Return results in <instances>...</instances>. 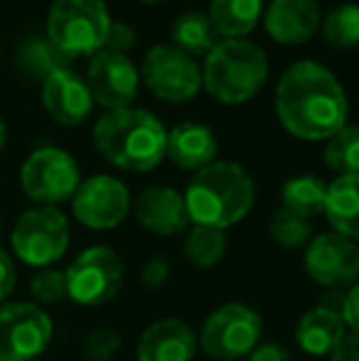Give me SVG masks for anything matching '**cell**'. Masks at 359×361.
I'll return each mask as SVG.
<instances>
[{
	"label": "cell",
	"instance_id": "6da1fadb",
	"mask_svg": "<svg viewBox=\"0 0 359 361\" xmlns=\"http://www.w3.org/2000/svg\"><path fill=\"white\" fill-rule=\"evenodd\" d=\"M276 116L300 140H330L347 126L350 101L335 74L320 62L300 59L281 74L276 86Z\"/></svg>",
	"mask_w": 359,
	"mask_h": 361
},
{
	"label": "cell",
	"instance_id": "7a4b0ae2",
	"mask_svg": "<svg viewBox=\"0 0 359 361\" xmlns=\"http://www.w3.org/2000/svg\"><path fill=\"white\" fill-rule=\"evenodd\" d=\"M94 145L118 170L150 172L163 162L168 130L145 109H118L104 114L94 126Z\"/></svg>",
	"mask_w": 359,
	"mask_h": 361
},
{
	"label": "cell",
	"instance_id": "3957f363",
	"mask_svg": "<svg viewBox=\"0 0 359 361\" xmlns=\"http://www.w3.org/2000/svg\"><path fill=\"white\" fill-rule=\"evenodd\" d=\"M256 187L251 175L236 162L214 160L205 170L195 172L185 192L190 224L226 231L251 212Z\"/></svg>",
	"mask_w": 359,
	"mask_h": 361
},
{
	"label": "cell",
	"instance_id": "277c9868",
	"mask_svg": "<svg viewBox=\"0 0 359 361\" xmlns=\"http://www.w3.org/2000/svg\"><path fill=\"white\" fill-rule=\"evenodd\" d=\"M269 79V59L249 39H219L205 57L202 86L214 101L239 106L251 101Z\"/></svg>",
	"mask_w": 359,
	"mask_h": 361
},
{
	"label": "cell",
	"instance_id": "5b68a950",
	"mask_svg": "<svg viewBox=\"0 0 359 361\" xmlns=\"http://www.w3.org/2000/svg\"><path fill=\"white\" fill-rule=\"evenodd\" d=\"M111 23L104 0H54L47 18V39L67 59L94 57L106 47Z\"/></svg>",
	"mask_w": 359,
	"mask_h": 361
},
{
	"label": "cell",
	"instance_id": "8992f818",
	"mask_svg": "<svg viewBox=\"0 0 359 361\" xmlns=\"http://www.w3.org/2000/svg\"><path fill=\"white\" fill-rule=\"evenodd\" d=\"M261 332L264 319L254 307L244 302H226L205 319L197 342L212 359L236 361L249 357L259 347Z\"/></svg>",
	"mask_w": 359,
	"mask_h": 361
},
{
	"label": "cell",
	"instance_id": "52a82bcc",
	"mask_svg": "<svg viewBox=\"0 0 359 361\" xmlns=\"http://www.w3.org/2000/svg\"><path fill=\"white\" fill-rule=\"evenodd\" d=\"M13 251L20 261L35 268H47L64 256L69 246L67 216L57 207H35L15 221Z\"/></svg>",
	"mask_w": 359,
	"mask_h": 361
},
{
	"label": "cell",
	"instance_id": "ba28073f",
	"mask_svg": "<svg viewBox=\"0 0 359 361\" xmlns=\"http://www.w3.org/2000/svg\"><path fill=\"white\" fill-rule=\"evenodd\" d=\"M140 79L168 104H187L202 91V67L173 44H153L140 64Z\"/></svg>",
	"mask_w": 359,
	"mask_h": 361
},
{
	"label": "cell",
	"instance_id": "9c48e42d",
	"mask_svg": "<svg viewBox=\"0 0 359 361\" xmlns=\"http://www.w3.org/2000/svg\"><path fill=\"white\" fill-rule=\"evenodd\" d=\"M25 195L42 207H54L67 202L82 185L79 165L69 152L59 147H39L25 160L20 172Z\"/></svg>",
	"mask_w": 359,
	"mask_h": 361
},
{
	"label": "cell",
	"instance_id": "30bf717a",
	"mask_svg": "<svg viewBox=\"0 0 359 361\" xmlns=\"http://www.w3.org/2000/svg\"><path fill=\"white\" fill-rule=\"evenodd\" d=\"M52 339V319L35 302L0 305V361H35Z\"/></svg>",
	"mask_w": 359,
	"mask_h": 361
},
{
	"label": "cell",
	"instance_id": "8fae6325",
	"mask_svg": "<svg viewBox=\"0 0 359 361\" xmlns=\"http://www.w3.org/2000/svg\"><path fill=\"white\" fill-rule=\"evenodd\" d=\"M64 273L69 298L87 307L109 302L123 286V261L114 248L106 246H94L79 253Z\"/></svg>",
	"mask_w": 359,
	"mask_h": 361
},
{
	"label": "cell",
	"instance_id": "7c38bea8",
	"mask_svg": "<svg viewBox=\"0 0 359 361\" xmlns=\"http://www.w3.org/2000/svg\"><path fill=\"white\" fill-rule=\"evenodd\" d=\"M74 216L94 231L116 228L130 209V192L111 175H94L72 197Z\"/></svg>",
	"mask_w": 359,
	"mask_h": 361
},
{
	"label": "cell",
	"instance_id": "4fadbf2b",
	"mask_svg": "<svg viewBox=\"0 0 359 361\" xmlns=\"http://www.w3.org/2000/svg\"><path fill=\"white\" fill-rule=\"evenodd\" d=\"M305 271L322 288H352L359 281V246L340 233H320L305 246Z\"/></svg>",
	"mask_w": 359,
	"mask_h": 361
},
{
	"label": "cell",
	"instance_id": "5bb4252c",
	"mask_svg": "<svg viewBox=\"0 0 359 361\" xmlns=\"http://www.w3.org/2000/svg\"><path fill=\"white\" fill-rule=\"evenodd\" d=\"M140 72L126 54L101 49L89 59L87 86L91 99L109 111L128 109L138 94Z\"/></svg>",
	"mask_w": 359,
	"mask_h": 361
},
{
	"label": "cell",
	"instance_id": "9a60e30c",
	"mask_svg": "<svg viewBox=\"0 0 359 361\" xmlns=\"http://www.w3.org/2000/svg\"><path fill=\"white\" fill-rule=\"evenodd\" d=\"M342 305L345 295L332 293L320 298V302L308 310L296 324V342L310 357H325L345 337V317H342Z\"/></svg>",
	"mask_w": 359,
	"mask_h": 361
},
{
	"label": "cell",
	"instance_id": "2e32d148",
	"mask_svg": "<svg viewBox=\"0 0 359 361\" xmlns=\"http://www.w3.org/2000/svg\"><path fill=\"white\" fill-rule=\"evenodd\" d=\"M42 104L47 114L62 126H79L91 116L94 99L87 81H82L72 69H57L42 84Z\"/></svg>",
	"mask_w": 359,
	"mask_h": 361
},
{
	"label": "cell",
	"instance_id": "e0dca14e",
	"mask_svg": "<svg viewBox=\"0 0 359 361\" xmlns=\"http://www.w3.org/2000/svg\"><path fill=\"white\" fill-rule=\"evenodd\" d=\"M320 8L315 0H271L264 13V27L278 44L296 47L320 30Z\"/></svg>",
	"mask_w": 359,
	"mask_h": 361
},
{
	"label": "cell",
	"instance_id": "ac0fdd59",
	"mask_svg": "<svg viewBox=\"0 0 359 361\" xmlns=\"http://www.w3.org/2000/svg\"><path fill=\"white\" fill-rule=\"evenodd\" d=\"M135 216L140 226L158 236H178L190 226L185 197L173 187H148L135 202Z\"/></svg>",
	"mask_w": 359,
	"mask_h": 361
},
{
	"label": "cell",
	"instance_id": "d6986e66",
	"mask_svg": "<svg viewBox=\"0 0 359 361\" xmlns=\"http://www.w3.org/2000/svg\"><path fill=\"white\" fill-rule=\"evenodd\" d=\"M197 337L185 322L175 317L153 322L138 339V361H192Z\"/></svg>",
	"mask_w": 359,
	"mask_h": 361
},
{
	"label": "cell",
	"instance_id": "ffe728a7",
	"mask_svg": "<svg viewBox=\"0 0 359 361\" xmlns=\"http://www.w3.org/2000/svg\"><path fill=\"white\" fill-rule=\"evenodd\" d=\"M217 135L205 123H180L173 130H168V150L165 155L180 167V170L200 172L207 165L217 160Z\"/></svg>",
	"mask_w": 359,
	"mask_h": 361
},
{
	"label": "cell",
	"instance_id": "44dd1931",
	"mask_svg": "<svg viewBox=\"0 0 359 361\" xmlns=\"http://www.w3.org/2000/svg\"><path fill=\"white\" fill-rule=\"evenodd\" d=\"M335 233L359 241V175H340L327 185L325 212Z\"/></svg>",
	"mask_w": 359,
	"mask_h": 361
},
{
	"label": "cell",
	"instance_id": "7402d4cb",
	"mask_svg": "<svg viewBox=\"0 0 359 361\" xmlns=\"http://www.w3.org/2000/svg\"><path fill=\"white\" fill-rule=\"evenodd\" d=\"M207 15L224 39H246L264 18V0H212Z\"/></svg>",
	"mask_w": 359,
	"mask_h": 361
},
{
	"label": "cell",
	"instance_id": "603a6c76",
	"mask_svg": "<svg viewBox=\"0 0 359 361\" xmlns=\"http://www.w3.org/2000/svg\"><path fill=\"white\" fill-rule=\"evenodd\" d=\"M217 42H219V35L207 13L190 10L173 23V47L190 57H207L217 47Z\"/></svg>",
	"mask_w": 359,
	"mask_h": 361
},
{
	"label": "cell",
	"instance_id": "cb8c5ba5",
	"mask_svg": "<svg viewBox=\"0 0 359 361\" xmlns=\"http://www.w3.org/2000/svg\"><path fill=\"white\" fill-rule=\"evenodd\" d=\"M325 197H327V185L315 175L291 177V180L281 187L283 209L308 219V221L325 212Z\"/></svg>",
	"mask_w": 359,
	"mask_h": 361
},
{
	"label": "cell",
	"instance_id": "d4e9b609",
	"mask_svg": "<svg viewBox=\"0 0 359 361\" xmlns=\"http://www.w3.org/2000/svg\"><path fill=\"white\" fill-rule=\"evenodd\" d=\"M226 253V233L221 228L192 226L185 238V258L195 268H214Z\"/></svg>",
	"mask_w": 359,
	"mask_h": 361
},
{
	"label": "cell",
	"instance_id": "484cf974",
	"mask_svg": "<svg viewBox=\"0 0 359 361\" xmlns=\"http://www.w3.org/2000/svg\"><path fill=\"white\" fill-rule=\"evenodd\" d=\"M325 162L337 175H359V126H345L325 145Z\"/></svg>",
	"mask_w": 359,
	"mask_h": 361
},
{
	"label": "cell",
	"instance_id": "4316f807",
	"mask_svg": "<svg viewBox=\"0 0 359 361\" xmlns=\"http://www.w3.org/2000/svg\"><path fill=\"white\" fill-rule=\"evenodd\" d=\"M322 37L332 47L350 49L359 44V5H340L330 10L322 20Z\"/></svg>",
	"mask_w": 359,
	"mask_h": 361
},
{
	"label": "cell",
	"instance_id": "83f0119b",
	"mask_svg": "<svg viewBox=\"0 0 359 361\" xmlns=\"http://www.w3.org/2000/svg\"><path fill=\"white\" fill-rule=\"evenodd\" d=\"M20 64L28 74L32 76H42L47 79L52 72L57 69H67L69 59L54 47L49 39H30L23 49H20Z\"/></svg>",
	"mask_w": 359,
	"mask_h": 361
},
{
	"label": "cell",
	"instance_id": "f1b7e54d",
	"mask_svg": "<svg viewBox=\"0 0 359 361\" xmlns=\"http://www.w3.org/2000/svg\"><path fill=\"white\" fill-rule=\"evenodd\" d=\"M271 238L283 248H303L312 241V226L308 219L293 214L288 209H276L269 224Z\"/></svg>",
	"mask_w": 359,
	"mask_h": 361
},
{
	"label": "cell",
	"instance_id": "f546056e",
	"mask_svg": "<svg viewBox=\"0 0 359 361\" xmlns=\"http://www.w3.org/2000/svg\"><path fill=\"white\" fill-rule=\"evenodd\" d=\"M30 293L39 305H57L62 300L69 298V286H67V273L54 271V268H44L42 273L32 278L30 283Z\"/></svg>",
	"mask_w": 359,
	"mask_h": 361
},
{
	"label": "cell",
	"instance_id": "4dcf8cb0",
	"mask_svg": "<svg viewBox=\"0 0 359 361\" xmlns=\"http://www.w3.org/2000/svg\"><path fill=\"white\" fill-rule=\"evenodd\" d=\"M121 349V334L116 329H94L87 334L82 352L89 361H111Z\"/></svg>",
	"mask_w": 359,
	"mask_h": 361
},
{
	"label": "cell",
	"instance_id": "1f68e13d",
	"mask_svg": "<svg viewBox=\"0 0 359 361\" xmlns=\"http://www.w3.org/2000/svg\"><path fill=\"white\" fill-rule=\"evenodd\" d=\"M135 44V30L126 23H111L109 37H106V47L109 52H121L126 54L128 49H133Z\"/></svg>",
	"mask_w": 359,
	"mask_h": 361
},
{
	"label": "cell",
	"instance_id": "d6a6232c",
	"mask_svg": "<svg viewBox=\"0 0 359 361\" xmlns=\"http://www.w3.org/2000/svg\"><path fill=\"white\" fill-rule=\"evenodd\" d=\"M140 278H143V286L150 288V290L165 286V283H168V278H170V263L165 261V258H153V261H148L143 266Z\"/></svg>",
	"mask_w": 359,
	"mask_h": 361
},
{
	"label": "cell",
	"instance_id": "836d02e7",
	"mask_svg": "<svg viewBox=\"0 0 359 361\" xmlns=\"http://www.w3.org/2000/svg\"><path fill=\"white\" fill-rule=\"evenodd\" d=\"M15 281H18V273H15L13 258L0 248V302L10 298V293L15 290Z\"/></svg>",
	"mask_w": 359,
	"mask_h": 361
},
{
	"label": "cell",
	"instance_id": "e575fe53",
	"mask_svg": "<svg viewBox=\"0 0 359 361\" xmlns=\"http://www.w3.org/2000/svg\"><path fill=\"white\" fill-rule=\"evenodd\" d=\"M342 317H345L347 327L352 329V334H359V281L350 288V293L345 295Z\"/></svg>",
	"mask_w": 359,
	"mask_h": 361
},
{
	"label": "cell",
	"instance_id": "d590c367",
	"mask_svg": "<svg viewBox=\"0 0 359 361\" xmlns=\"http://www.w3.org/2000/svg\"><path fill=\"white\" fill-rule=\"evenodd\" d=\"M246 361H291V352L281 344H273V342H264L249 354Z\"/></svg>",
	"mask_w": 359,
	"mask_h": 361
},
{
	"label": "cell",
	"instance_id": "8d00e7d4",
	"mask_svg": "<svg viewBox=\"0 0 359 361\" xmlns=\"http://www.w3.org/2000/svg\"><path fill=\"white\" fill-rule=\"evenodd\" d=\"M330 361H359V334H345L342 342L332 349Z\"/></svg>",
	"mask_w": 359,
	"mask_h": 361
},
{
	"label": "cell",
	"instance_id": "74e56055",
	"mask_svg": "<svg viewBox=\"0 0 359 361\" xmlns=\"http://www.w3.org/2000/svg\"><path fill=\"white\" fill-rule=\"evenodd\" d=\"M3 145H5V123L0 118V152H3Z\"/></svg>",
	"mask_w": 359,
	"mask_h": 361
},
{
	"label": "cell",
	"instance_id": "f35d334b",
	"mask_svg": "<svg viewBox=\"0 0 359 361\" xmlns=\"http://www.w3.org/2000/svg\"><path fill=\"white\" fill-rule=\"evenodd\" d=\"M140 3H148V5H155V3H163V0H140Z\"/></svg>",
	"mask_w": 359,
	"mask_h": 361
},
{
	"label": "cell",
	"instance_id": "ab89813d",
	"mask_svg": "<svg viewBox=\"0 0 359 361\" xmlns=\"http://www.w3.org/2000/svg\"><path fill=\"white\" fill-rule=\"evenodd\" d=\"M35 361H37V359H35Z\"/></svg>",
	"mask_w": 359,
	"mask_h": 361
}]
</instances>
